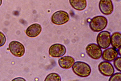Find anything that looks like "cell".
<instances>
[{"mask_svg": "<svg viewBox=\"0 0 121 81\" xmlns=\"http://www.w3.org/2000/svg\"><path fill=\"white\" fill-rule=\"evenodd\" d=\"M44 81H61V78L58 74L52 73L47 76Z\"/></svg>", "mask_w": 121, "mask_h": 81, "instance_id": "15", "label": "cell"}, {"mask_svg": "<svg viewBox=\"0 0 121 81\" xmlns=\"http://www.w3.org/2000/svg\"><path fill=\"white\" fill-rule=\"evenodd\" d=\"M118 51L113 48H108L103 52L102 58L103 60L108 62H112L117 57Z\"/></svg>", "mask_w": 121, "mask_h": 81, "instance_id": "10", "label": "cell"}, {"mask_svg": "<svg viewBox=\"0 0 121 81\" xmlns=\"http://www.w3.org/2000/svg\"><path fill=\"white\" fill-rule=\"evenodd\" d=\"M107 24L108 20L105 17L98 16L92 18L89 23V26L92 31L98 32L105 29Z\"/></svg>", "mask_w": 121, "mask_h": 81, "instance_id": "2", "label": "cell"}, {"mask_svg": "<svg viewBox=\"0 0 121 81\" xmlns=\"http://www.w3.org/2000/svg\"><path fill=\"white\" fill-rule=\"evenodd\" d=\"M42 30V26L40 24H33L28 27L26 31V34L28 37L34 38L39 35Z\"/></svg>", "mask_w": 121, "mask_h": 81, "instance_id": "12", "label": "cell"}, {"mask_svg": "<svg viewBox=\"0 0 121 81\" xmlns=\"http://www.w3.org/2000/svg\"><path fill=\"white\" fill-rule=\"evenodd\" d=\"M109 81H121V73H117L113 74L111 76Z\"/></svg>", "mask_w": 121, "mask_h": 81, "instance_id": "17", "label": "cell"}, {"mask_svg": "<svg viewBox=\"0 0 121 81\" xmlns=\"http://www.w3.org/2000/svg\"><path fill=\"white\" fill-rule=\"evenodd\" d=\"M114 61V65L115 68L118 71L121 72V57L117 58Z\"/></svg>", "mask_w": 121, "mask_h": 81, "instance_id": "16", "label": "cell"}, {"mask_svg": "<svg viewBox=\"0 0 121 81\" xmlns=\"http://www.w3.org/2000/svg\"><path fill=\"white\" fill-rule=\"evenodd\" d=\"M6 42V36L3 33L0 32V47L4 46Z\"/></svg>", "mask_w": 121, "mask_h": 81, "instance_id": "18", "label": "cell"}, {"mask_svg": "<svg viewBox=\"0 0 121 81\" xmlns=\"http://www.w3.org/2000/svg\"><path fill=\"white\" fill-rule=\"evenodd\" d=\"M66 49L64 45L60 44H55L50 47L49 49V55L54 58H59L66 54Z\"/></svg>", "mask_w": 121, "mask_h": 81, "instance_id": "7", "label": "cell"}, {"mask_svg": "<svg viewBox=\"0 0 121 81\" xmlns=\"http://www.w3.org/2000/svg\"><path fill=\"white\" fill-rule=\"evenodd\" d=\"M69 19V14L66 11L61 10L55 12L51 18L52 22L58 25L64 24L68 22Z\"/></svg>", "mask_w": 121, "mask_h": 81, "instance_id": "4", "label": "cell"}, {"mask_svg": "<svg viewBox=\"0 0 121 81\" xmlns=\"http://www.w3.org/2000/svg\"><path fill=\"white\" fill-rule=\"evenodd\" d=\"M72 69L75 74L80 77H88L91 73V68L89 65L81 61L75 62L73 66Z\"/></svg>", "mask_w": 121, "mask_h": 81, "instance_id": "1", "label": "cell"}, {"mask_svg": "<svg viewBox=\"0 0 121 81\" xmlns=\"http://www.w3.org/2000/svg\"><path fill=\"white\" fill-rule=\"evenodd\" d=\"M98 69L102 75L107 77L112 76L114 73L115 71L112 64L106 61H103L99 64Z\"/></svg>", "mask_w": 121, "mask_h": 81, "instance_id": "8", "label": "cell"}, {"mask_svg": "<svg viewBox=\"0 0 121 81\" xmlns=\"http://www.w3.org/2000/svg\"><path fill=\"white\" fill-rule=\"evenodd\" d=\"M98 46L103 49L107 48L111 44V33L107 31H103L99 33L96 39Z\"/></svg>", "mask_w": 121, "mask_h": 81, "instance_id": "3", "label": "cell"}, {"mask_svg": "<svg viewBox=\"0 0 121 81\" xmlns=\"http://www.w3.org/2000/svg\"><path fill=\"white\" fill-rule=\"evenodd\" d=\"M99 5L100 11L104 15H111L113 11V5L112 0H100Z\"/></svg>", "mask_w": 121, "mask_h": 81, "instance_id": "9", "label": "cell"}, {"mask_svg": "<svg viewBox=\"0 0 121 81\" xmlns=\"http://www.w3.org/2000/svg\"><path fill=\"white\" fill-rule=\"evenodd\" d=\"M86 50L88 55L93 59L97 60L102 56V49L95 44L91 43L88 44L86 47Z\"/></svg>", "mask_w": 121, "mask_h": 81, "instance_id": "5", "label": "cell"}, {"mask_svg": "<svg viewBox=\"0 0 121 81\" xmlns=\"http://www.w3.org/2000/svg\"><path fill=\"white\" fill-rule=\"evenodd\" d=\"M69 1L73 8L79 11L84 10L87 6L86 0H69Z\"/></svg>", "mask_w": 121, "mask_h": 81, "instance_id": "13", "label": "cell"}, {"mask_svg": "<svg viewBox=\"0 0 121 81\" xmlns=\"http://www.w3.org/2000/svg\"><path fill=\"white\" fill-rule=\"evenodd\" d=\"M111 44L113 48L116 49L121 47V35L119 32H115L112 35L111 37Z\"/></svg>", "mask_w": 121, "mask_h": 81, "instance_id": "14", "label": "cell"}, {"mask_svg": "<svg viewBox=\"0 0 121 81\" xmlns=\"http://www.w3.org/2000/svg\"><path fill=\"white\" fill-rule=\"evenodd\" d=\"M9 49L12 55L19 57L23 56L25 52V48L24 45L17 41H13L9 43Z\"/></svg>", "mask_w": 121, "mask_h": 81, "instance_id": "6", "label": "cell"}, {"mask_svg": "<svg viewBox=\"0 0 121 81\" xmlns=\"http://www.w3.org/2000/svg\"><path fill=\"white\" fill-rule=\"evenodd\" d=\"M2 0H0V6L2 4Z\"/></svg>", "mask_w": 121, "mask_h": 81, "instance_id": "20", "label": "cell"}, {"mask_svg": "<svg viewBox=\"0 0 121 81\" xmlns=\"http://www.w3.org/2000/svg\"><path fill=\"white\" fill-rule=\"evenodd\" d=\"M75 62L74 58L70 56H65L59 59L58 63L60 66L64 69H68L71 68Z\"/></svg>", "mask_w": 121, "mask_h": 81, "instance_id": "11", "label": "cell"}, {"mask_svg": "<svg viewBox=\"0 0 121 81\" xmlns=\"http://www.w3.org/2000/svg\"><path fill=\"white\" fill-rule=\"evenodd\" d=\"M118 55H120V56H121V47H120L119 49H118Z\"/></svg>", "mask_w": 121, "mask_h": 81, "instance_id": "19", "label": "cell"}]
</instances>
